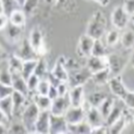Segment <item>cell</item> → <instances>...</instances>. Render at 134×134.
<instances>
[{
  "label": "cell",
  "instance_id": "obj_1",
  "mask_svg": "<svg viewBox=\"0 0 134 134\" xmlns=\"http://www.w3.org/2000/svg\"><path fill=\"white\" fill-rule=\"evenodd\" d=\"M107 21L104 14L101 11H97L93 14L87 25L86 34L94 40L101 39L105 35Z\"/></svg>",
  "mask_w": 134,
  "mask_h": 134
},
{
  "label": "cell",
  "instance_id": "obj_2",
  "mask_svg": "<svg viewBox=\"0 0 134 134\" xmlns=\"http://www.w3.org/2000/svg\"><path fill=\"white\" fill-rule=\"evenodd\" d=\"M39 114H40V109L37 107V105L33 101L28 102L24 110L22 111L20 121L24 125L25 128L27 129L28 133H35V124L37 122Z\"/></svg>",
  "mask_w": 134,
  "mask_h": 134
},
{
  "label": "cell",
  "instance_id": "obj_3",
  "mask_svg": "<svg viewBox=\"0 0 134 134\" xmlns=\"http://www.w3.org/2000/svg\"><path fill=\"white\" fill-rule=\"evenodd\" d=\"M28 42L32 46V48L35 50L38 56H43L46 53V44H44V40H43V34L40 27H34L29 33L28 37Z\"/></svg>",
  "mask_w": 134,
  "mask_h": 134
},
{
  "label": "cell",
  "instance_id": "obj_4",
  "mask_svg": "<svg viewBox=\"0 0 134 134\" xmlns=\"http://www.w3.org/2000/svg\"><path fill=\"white\" fill-rule=\"evenodd\" d=\"M111 22L114 28L118 30H124L129 22V15L122 6H117L114 8L111 14Z\"/></svg>",
  "mask_w": 134,
  "mask_h": 134
},
{
  "label": "cell",
  "instance_id": "obj_5",
  "mask_svg": "<svg viewBox=\"0 0 134 134\" xmlns=\"http://www.w3.org/2000/svg\"><path fill=\"white\" fill-rule=\"evenodd\" d=\"M91 78L92 72L87 68H85V69H78V70H73L72 72L69 74L68 83L70 85V88L80 85L84 86Z\"/></svg>",
  "mask_w": 134,
  "mask_h": 134
},
{
  "label": "cell",
  "instance_id": "obj_6",
  "mask_svg": "<svg viewBox=\"0 0 134 134\" xmlns=\"http://www.w3.org/2000/svg\"><path fill=\"white\" fill-rule=\"evenodd\" d=\"M108 85H109V89L113 96H115L116 98H118L121 100H122L125 98V96L129 92V90L124 84V81L122 79L121 74L112 76L110 78L109 82H108Z\"/></svg>",
  "mask_w": 134,
  "mask_h": 134
},
{
  "label": "cell",
  "instance_id": "obj_7",
  "mask_svg": "<svg viewBox=\"0 0 134 134\" xmlns=\"http://www.w3.org/2000/svg\"><path fill=\"white\" fill-rule=\"evenodd\" d=\"M94 39L90 37L87 34H83L82 36L79 38L78 43H77V49L76 52L78 56L82 57V58H89L92 56V51H93V47H94Z\"/></svg>",
  "mask_w": 134,
  "mask_h": 134
},
{
  "label": "cell",
  "instance_id": "obj_8",
  "mask_svg": "<svg viewBox=\"0 0 134 134\" xmlns=\"http://www.w3.org/2000/svg\"><path fill=\"white\" fill-rule=\"evenodd\" d=\"M70 106V101L69 98V94L65 96H58L56 98L52 99L51 107L49 112L52 115L56 116H64L66 111Z\"/></svg>",
  "mask_w": 134,
  "mask_h": 134
},
{
  "label": "cell",
  "instance_id": "obj_9",
  "mask_svg": "<svg viewBox=\"0 0 134 134\" xmlns=\"http://www.w3.org/2000/svg\"><path fill=\"white\" fill-rule=\"evenodd\" d=\"M107 58H108V68L111 71V75H120L126 66V60L122 56L116 53L108 54Z\"/></svg>",
  "mask_w": 134,
  "mask_h": 134
},
{
  "label": "cell",
  "instance_id": "obj_10",
  "mask_svg": "<svg viewBox=\"0 0 134 134\" xmlns=\"http://www.w3.org/2000/svg\"><path fill=\"white\" fill-rule=\"evenodd\" d=\"M65 119L69 125H74L84 121L86 118V111L82 106H71L65 113Z\"/></svg>",
  "mask_w": 134,
  "mask_h": 134
},
{
  "label": "cell",
  "instance_id": "obj_11",
  "mask_svg": "<svg viewBox=\"0 0 134 134\" xmlns=\"http://www.w3.org/2000/svg\"><path fill=\"white\" fill-rule=\"evenodd\" d=\"M52 75L54 76L57 80H59L60 82H68L69 80V71L68 69L66 67V58L61 56L60 58L56 61L54 67L52 69V70L50 71Z\"/></svg>",
  "mask_w": 134,
  "mask_h": 134
},
{
  "label": "cell",
  "instance_id": "obj_12",
  "mask_svg": "<svg viewBox=\"0 0 134 134\" xmlns=\"http://www.w3.org/2000/svg\"><path fill=\"white\" fill-rule=\"evenodd\" d=\"M13 103H14V116L13 119L20 120L22 111L24 110L25 106L27 105V97L21 93L14 91L12 94Z\"/></svg>",
  "mask_w": 134,
  "mask_h": 134
},
{
  "label": "cell",
  "instance_id": "obj_13",
  "mask_svg": "<svg viewBox=\"0 0 134 134\" xmlns=\"http://www.w3.org/2000/svg\"><path fill=\"white\" fill-rule=\"evenodd\" d=\"M85 120L88 122V124L92 126V129L98 126L105 125V119L101 115L100 111L98 107L91 106L86 111V118Z\"/></svg>",
  "mask_w": 134,
  "mask_h": 134
},
{
  "label": "cell",
  "instance_id": "obj_14",
  "mask_svg": "<svg viewBox=\"0 0 134 134\" xmlns=\"http://www.w3.org/2000/svg\"><path fill=\"white\" fill-rule=\"evenodd\" d=\"M86 68L92 72V74L94 72H98L99 70H102L104 69L108 68V58L107 56L99 57V56H90L87 58V65Z\"/></svg>",
  "mask_w": 134,
  "mask_h": 134
},
{
  "label": "cell",
  "instance_id": "obj_15",
  "mask_svg": "<svg viewBox=\"0 0 134 134\" xmlns=\"http://www.w3.org/2000/svg\"><path fill=\"white\" fill-rule=\"evenodd\" d=\"M49 133H68V122L64 116L50 114Z\"/></svg>",
  "mask_w": 134,
  "mask_h": 134
},
{
  "label": "cell",
  "instance_id": "obj_16",
  "mask_svg": "<svg viewBox=\"0 0 134 134\" xmlns=\"http://www.w3.org/2000/svg\"><path fill=\"white\" fill-rule=\"evenodd\" d=\"M49 125H50V112L40 111V114L35 124V133H49Z\"/></svg>",
  "mask_w": 134,
  "mask_h": 134
},
{
  "label": "cell",
  "instance_id": "obj_17",
  "mask_svg": "<svg viewBox=\"0 0 134 134\" xmlns=\"http://www.w3.org/2000/svg\"><path fill=\"white\" fill-rule=\"evenodd\" d=\"M68 94H69L71 106H82L83 102L86 99L85 90H84V86L82 85L70 88Z\"/></svg>",
  "mask_w": 134,
  "mask_h": 134
},
{
  "label": "cell",
  "instance_id": "obj_18",
  "mask_svg": "<svg viewBox=\"0 0 134 134\" xmlns=\"http://www.w3.org/2000/svg\"><path fill=\"white\" fill-rule=\"evenodd\" d=\"M12 87L14 89V91L21 93L24 96H26L27 98L29 97V94H30L26 79L21 75L20 72L12 73Z\"/></svg>",
  "mask_w": 134,
  "mask_h": 134
},
{
  "label": "cell",
  "instance_id": "obj_19",
  "mask_svg": "<svg viewBox=\"0 0 134 134\" xmlns=\"http://www.w3.org/2000/svg\"><path fill=\"white\" fill-rule=\"evenodd\" d=\"M15 55H18L20 59H22L23 61L25 60H31V59H39L38 54H37L35 50L32 48V46H30V43L28 42V39L23 40L21 43V46L19 47L18 51L15 53Z\"/></svg>",
  "mask_w": 134,
  "mask_h": 134
},
{
  "label": "cell",
  "instance_id": "obj_20",
  "mask_svg": "<svg viewBox=\"0 0 134 134\" xmlns=\"http://www.w3.org/2000/svg\"><path fill=\"white\" fill-rule=\"evenodd\" d=\"M131 118L129 112L125 113V111H124L122 116L120 117L114 124L108 126V133H122L125 129V127L127 126L128 121Z\"/></svg>",
  "mask_w": 134,
  "mask_h": 134
},
{
  "label": "cell",
  "instance_id": "obj_21",
  "mask_svg": "<svg viewBox=\"0 0 134 134\" xmlns=\"http://www.w3.org/2000/svg\"><path fill=\"white\" fill-rule=\"evenodd\" d=\"M32 101L36 104L40 111H49L52 103V99L48 96L39 94L36 93H34L32 96Z\"/></svg>",
  "mask_w": 134,
  "mask_h": 134
},
{
  "label": "cell",
  "instance_id": "obj_22",
  "mask_svg": "<svg viewBox=\"0 0 134 134\" xmlns=\"http://www.w3.org/2000/svg\"><path fill=\"white\" fill-rule=\"evenodd\" d=\"M9 22L11 24L18 26V27H24L26 23V14L22 8L15 10L9 15Z\"/></svg>",
  "mask_w": 134,
  "mask_h": 134
},
{
  "label": "cell",
  "instance_id": "obj_23",
  "mask_svg": "<svg viewBox=\"0 0 134 134\" xmlns=\"http://www.w3.org/2000/svg\"><path fill=\"white\" fill-rule=\"evenodd\" d=\"M111 77H112V75H111V71H110L109 68H106V69L99 70L98 72L93 73L91 79L97 85H105L109 82Z\"/></svg>",
  "mask_w": 134,
  "mask_h": 134
},
{
  "label": "cell",
  "instance_id": "obj_24",
  "mask_svg": "<svg viewBox=\"0 0 134 134\" xmlns=\"http://www.w3.org/2000/svg\"><path fill=\"white\" fill-rule=\"evenodd\" d=\"M68 133H92V126L86 120L74 125L68 124Z\"/></svg>",
  "mask_w": 134,
  "mask_h": 134
},
{
  "label": "cell",
  "instance_id": "obj_25",
  "mask_svg": "<svg viewBox=\"0 0 134 134\" xmlns=\"http://www.w3.org/2000/svg\"><path fill=\"white\" fill-rule=\"evenodd\" d=\"M108 96H109V94H107L106 92L96 91V92H94V93H91V94H89L88 98H86V99H87V101L90 103L91 106L98 107Z\"/></svg>",
  "mask_w": 134,
  "mask_h": 134
},
{
  "label": "cell",
  "instance_id": "obj_26",
  "mask_svg": "<svg viewBox=\"0 0 134 134\" xmlns=\"http://www.w3.org/2000/svg\"><path fill=\"white\" fill-rule=\"evenodd\" d=\"M38 60L39 59H31V60H25L23 61L21 68V75L24 77L25 79H27L28 77H30L32 74L35 73L37 64H38Z\"/></svg>",
  "mask_w": 134,
  "mask_h": 134
},
{
  "label": "cell",
  "instance_id": "obj_27",
  "mask_svg": "<svg viewBox=\"0 0 134 134\" xmlns=\"http://www.w3.org/2000/svg\"><path fill=\"white\" fill-rule=\"evenodd\" d=\"M7 67L8 70L12 73H18L21 71L22 64H23V60L20 59L18 55H13L11 57H8L7 59Z\"/></svg>",
  "mask_w": 134,
  "mask_h": 134
},
{
  "label": "cell",
  "instance_id": "obj_28",
  "mask_svg": "<svg viewBox=\"0 0 134 134\" xmlns=\"http://www.w3.org/2000/svg\"><path fill=\"white\" fill-rule=\"evenodd\" d=\"M24 27H18L15 25L11 24L9 22V24L5 29H6V35L7 38L12 42H16L20 39V37L22 35V30Z\"/></svg>",
  "mask_w": 134,
  "mask_h": 134
},
{
  "label": "cell",
  "instance_id": "obj_29",
  "mask_svg": "<svg viewBox=\"0 0 134 134\" xmlns=\"http://www.w3.org/2000/svg\"><path fill=\"white\" fill-rule=\"evenodd\" d=\"M124 111H125V110H124V108H122V106L117 105V104L115 103L113 109L111 110V112L109 113V115H108L107 118L105 119V125H106L107 126H110L112 124H114L117 120L119 119L120 117L122 116Z\"/></svg>",
  "mask_w": 134,
  "mask_h": 134
},
{
  "label": "cell",
  "instance_id": "obj_30",
  "mask_svg": "<svg viewBox=\"0 0 134 134\" xmlns=\"http://www.w3.org/2000/svg\"><path fill=\"white\" fill-rule=\"evenodd\" d=\"M115 99L112 98V97H110L108 96L103 101H102V103L98 107V110L100 111L101 115L103 116L104 119H106L107 116L109 115V113L111 112V110L113 109V107L115 105Z\"/></svg>",
  "mask_w": 134,
  "mask_h": 134
},
{
  "label": "cell",
  "instance_id": "obj_31",
  "mask_svg": "<svg viewBox=\"0 0 134 134\" xmlns=\"http://www.w3.org/2000/svg\"><path fill=\"white\" fill-rule=\"evenodd\" d=\"M121 43L125 49H131L134 46V31L126 30L121 36Z\"/></svg>",
  "mask_w": 134,
  "mask_h": 134
},
{
  "label": "cell",
  "instance_id": "obj_32",
  "mask_svg": "<svg viewBox=\"0 0 134 134\" xmlns=\"http://www.w3.org/2000/svg\"><path fill=\"white\" fill-rule=\"evenodd\" d=\"M0 109L4 111L10 118L13 119V116H14V103H13L12 96L0 99Z\"/></svg>",
  "mask_w": 134,
  "mask_h": 134
},
{
  "label": "cell",
  "instance_id": "obj_33",
  "mask_svg": "<svg viewBox=\"0 0 134 134\" xmlns=\"http://www.w3.org/2000/svg\"><path fill=\"white\" fill-rule=\"evenodd\" d=\"M109 54L108 50H107L106 46H104L103 43L101 42V39H98L94 40V47H93V51H92V55L93 56H99V57H103V56H107Z\"/></svg>",
  "mask_w": 134,
  "mask_h": 134
},
{
  "label": "cell",
  "instance_id": "obj_34",
  "mask_svg": "<svg viewBox=\"0 0 134 134\" xmlns=\"http://www.w3.org/2000/svg\"><path fill=\"white\" fill-rule=\"evenodd\" d=\"M105 39H106V44L108 46H116L117 43H119L120 39H121V34H120V30L114 28L112 30H110L107 32L105 35Z\"/></svg>",
  "mask_w": 134,
  "mask_h": 134
},
{
  "label": "cell",
  "instance_id": "obj_35",
  "mask_svg": "<svg viewBox=\"0 0 134 134\" xmlns=\"http://www.w3.org/2000/svg\"><path fill=\"white\" fill-rule=\"evenodd\" d=\"M8 133H28L24 125L18 119H14L8 127Z\"/></svg>",
  "mask_w": 134,
  "mask_h": 134
},
{
  "label": "cell",
  "instance_id": "obj_36",
  "mask_svg": "<svg viewBox=\"0 0 134 134\" xmlns=\"http://www.w3.org/2000/svg\"><path fill=\"white\" fill-rule=\"evenodd\" d=\"M2 2V6H3V12L4 14H6L8 16L12 12H14L15 10L20 9L21 7L18 3L16 0H1Z\"/></svg>",
  "mask_w": 134,
  "mask_h": 134
},
{
  "label": "cell",
  "instance_id": "obj_37",
  "mask_svg": "<svg viewBox=\"0 0 134 134\" xmlns=\"http://www.w3.org/2000/svg\"><path fill=\"white\" fill-rule=\"evenodd\" d=\"M50 82L47 78H41L40 81H39V84L37 86L36 89V94H43V96H47L48 94L49 88H50Z\"/></svg>",
  "mask_w": 134,
  "mask_h": 134
},
{
  "label": "cell",
  "instance_id": "obj_38",
  "mask_svg": "<svg viewBox=\"0 0 134 134\" xmlns=\"http://www.w3.org/2000/svg\"><path fill=\"white\" fill-rule=\"evenodd\" d=\"M35 74L38 75L40 78H46L47 77V68H46V61L43 58H40L38 60L36 70H35Z\"/></svg>",
  "mask_w": 134,
  "mask_h": 134
},
{
  "label": "cell",
  "instance_id": "obj_39",
  "mask_svg": "<svg viewBox=\"0 0 134 134\" xmlns=\"http://www.w3.org/2000/svg\"><path fill=\"white\" fill-rule=\"evenodd\" d=\"M40 0H25L24 4L22 6V10L24 11L26 15L33 13L39 6Z\"/></svg>",
  "mask_w": 134,
  "mask_h": 134
},
{
  "label": "cell",
  "instance_id": "obj_40",
  "mask_svg": "<svg viewBox=\"0 0 134 134\" xmlns=\"http://www.w3.org/2000/svg\"><path fill=\"white\" fill-rule=\"evenodd\" d=\"M0 83L12 86V72L8 70V67L0 70Z\"/></svg>",
  "mask_w": 134,
  "mask_h": 134
},
{
  "label": "cell",
  "instance_id": "obj_41",
  "mask_svg": "<svg viewBox=\"0 0 134 134\" xmlns=\"http://www.w3.org/2000/svg\"><path fill=\"white\" fill-rule=\"evenodd\" d=\"M40 77L38 75H36L35 73L32 74L30 77H28L27 79H26V82H27V86H28V89H29V92L31 93H35L36 92V89H37V86L39 84V81H40Z\"/></svg>",
  "mask_w": 134,
  "mask_h": 134
},
{
  "label": "cell",
  "instance_id": "obj_42",
  "mask_svg": "<svg viewBox=\"0 0 134 134\" xmlns=\"http://www.w3.org/2000/svg\"><path fill=\"white\" fill-rule=\"evenodd\" d=\"M13 93H14V89H13L12 86L0 83V99L11 97L13 94Z\"/></svg>",
  "mask_w": 134,
  "mask_h": 134
},
{
  "label": "cell",
  "instance_id": "obj_43",
  "mask_svg": "<svg viewBox=\"0 0 134 134\" xmlns=\"http://www.w3.org/2000/svg\"><path fill=\"white\" fill-rule=\"evenodd\" d=\"M122 102L125 106L127 107V109H132L134 108V92L129 91L127 94L125 96V98L122 99Z\"/></svg>",
  "mask_w": 134,
  "mask_h": 134
},
{
  "label": "cell",
  "instance_id": "obj_44",
  "mask_svg": "<svg viewBox=\"0 0 134 134\" xmlns=\"http://www.w3.org/2000/svg\"><path fill=\"white\" fill-rule=\"evenodd\" d=\"M57 88V91H58V94L59 96H65L70 91V85L68 82H60L58 85L56 86Z\"/></svg>",
  "mask_w": 134,
  "mask_h": 134
},
{
  "label": "cell",
  "instance_id": "obj_45",
  "mask_svg": "<svg viewBox=\"0 0 134 134\" xmlns=\"http://www.w3.org/2000/svg\"><path fill=\"white\" fill-rule=\"evenodd\" d=\"M12 120H13L12 118H10L6 113L0 109V125H5L7 127H9V125H11Z\"/></svg>",
  "mask_w": 134,
  "mask_h": 134
},
{
  "label": "cell",
  "instance_id": "obj_46",
  "mask_svg": "<svg viewBox=\"0 0 134 134\" xmlns=\"http://www.w3.org/2000/svg\"><path fill=\"white\" fill-rule=\"evenodd\" d=\"M122 7L129 15L134 14V0H125Z\"/></svg>",
  "mask_w": 134,
  "mask_h": 134
},
{
  "label": "cell",
  "instance_id": "obj_47",
  "mask_svg": "<svg viewBox=\"0 0 134 134\" xmlns=\"http://www.w3.org/2000/svg\"><path fill=\"white\" fill-rule=\"evenodd\" d=\"M9 24V16L6 14H0V31L5 30V28Z\"/></svg>",
  "mask_w": 134,
  "mask_h": 134
},
{
  "label": "cell",
  "instance_id": "obj_48",
  "mask_svg": "<svg viewBox=\"0 0 134 134\" xmlns=\"http://www.w3.org/2000/svg\"><path fill=\"white\" fill-rule=\"evenodd\" d=\"M48 96L49 98H51V99H54L58 97V91H57V88H56V86L54 85H51L50 86V88H49V91H48Z\"/></svg>",
  "mask_w": 134,
  "mask_h": 134
},
{
  "label": "cell",
  "instance_id": "obj_49",
  "mask_svg": "<svg viewBox=\"0 0 134 134\" xmlns=\"http://www.w3.org/2000/svg\"><path fill=\"white\" fill-rule=\"evenodd\" d=\"M93 1H94L96 3L99 4L100 6H103V7L107 6L110 2V0H93Z\"/></svg>",
  "mask_w": 134,
  "mask_h": 134
},
{
  "label": "cell",
  "instance_id": "obj_50",
  "mask_svg": "<svg viewBox=\"0 0 134 134\" xmlns=\"http://www.w3.org/2000/svg\"><path fill=\"white\" fill-rule=\"evenodd\" d=\"M3 133H8V127L5 126V125H0V134Z\"/></svg>",
  "mask_w": 134,
  "mask_h": 134
},
{
  "label": "cell",
  "instance_id": "obj_51",
  "mask_svg": "<svg viewBox=\"0 0 134 134\" xmlns=\"http://www.w3.org/2000/svg\"><path fill=\"white\" fill-rule=\"evenodd\" d=\"M5 55H6V52H5V50H4V49L0 46V60H2L3 58H5V57H6Z\"/></svg>",
  "mask_w": 134,
  "mask_h": 134
},
{
  "label": "cell",
  "instance_id": "obj_52",
  "mask_svg": "<svg viewBox=\"0 0 134 134\" xmlns=\"http://www.w3.org/2000/svg\"><path fill=\"white\" fill-rule=\"evenodd\" d=\"M128 112H129V115H130L131 120L134 122V108H132V109H128Z\"/></svg>",
  "mask_w": 134,
  "mask_h": 134
},
{
  "label": "cell",
  "instance_id": "obj_53",
  "mask_svg": "<svg viewBox=\"0 0 134 134\" xmlns=\"http://www.w3.org/2000/svg\"><path fill=\"white\" fill-rule=\"evenodd\" d=\"M129 63H130L131 67L134 69V52L131 54V57H130V60H129Z\"/></svg>",
  "mask_w": 134,
  "mask_h": 134
},
{
  "label": "cell",
  "instance_id": "obj_54",
  "mask_svg": "<svg viewBox=\"0 0 134 134\" xmlns=\"http://www.w3.org/2000/svg\"><path fill=\"white\" fill-rule=\"evenodd\" d=\"M129 21H130V23L133 25V27H134V14L129 15Z\"/></svg>",
  "mask_w": 134,
  "mask_h": 134
},
{
  "label": "cell",
  "instance_id": "obj_55",
  "mask_svg": "<svg viewBox=\"0 0 134 134\" xmlns=\"http://www.w3.org/2000/svg\"><path fill=\"white\" fill-rule=\"evenodd\" d=\"M44 2H46V4L52 5V4H56V0H44Z\"/></svg>",
  "mask_w": 134,
  "mask_h": 134
},
{
  "label": "cell",
  "instance_id": "obj_56",
  "mask_svg": "<svg viewBox=\"0 0 134 134\" xmlns=\"http://www.w3.org/2000/svg\"><path fill=\"white\" fill-rule=\"evenodd\" d=\"M67 0H56V4H59V5H64L66 3Z\"/></svg>",
  "mask_w": 134,
  "mask_h": 134
},
{
  "label": "cell",
  "instance_id": "obj_57",
  "mask_svg": "<svg viewBox=\"0 0 134 134\" xmlns=\"http://www.w3.org/2000/svg\"><path fill=\"white\" fill-rule=\"evenodd\" d=\"M18 1V3L20 5V7L22 8V6H23V4H24V2H25V0H16Z\"/></svg>",
  "mask_w": 134,
  "mask_h": 134
},
{
  "label": "cell",
  "instance_id": "obj_58",
  "mask_svg": "<svg viewBox=\"0 0 134 134\" xmlns=\"http://www.w3.org/2000/svg\"><path fill=\"white\" fill-rule=\"evenodd\" d=\"M3 12V6H2V2H1V0H0V14H2Z\"/></svg>",
  "mask_w": 134,
  "mask_h": 134
}]
</instances>
